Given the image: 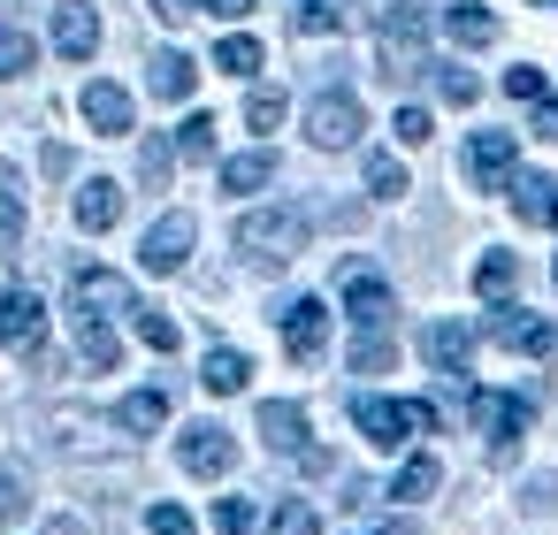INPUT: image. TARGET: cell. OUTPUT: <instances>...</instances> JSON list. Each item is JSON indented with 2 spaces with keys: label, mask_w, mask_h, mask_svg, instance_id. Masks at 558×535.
I'll use <instances>...</instances> for the list:
<instances>
[{
  "label": "cell",
  "mask_w": 558,
  "mask_h": 535,
  "mask_svg": "<svg viewBox=\"0 0 558 535\" xmlns=\"http://www.w3.org/2000/svg\"><path fill=\"white\" fill-rule=\"evenodd\" d=\"M444 32H451V47H497V16H489V9H474V0L444 9Z\"/></svg>",
  "instance_id": "7402d4cb"
},
{
  "label": "cell",
  "mask_w": 558,
  "mask_h": 535,
  "mask_svg": "<svg viewBox=\"0 0 558 535\" xmlns=\"http://www.w3.org/2000/svg\"><path fill=\"white\" fill-rule=\"evenodd\" d=\"M550 276H558V268H550Z\"/></svg>",
  "instance_id": "f907efd6"
},
{
  "label": "cell",
  "mask_w": 558,
  "mask_h": 535,
  "mask_svg": "<svg viewBox=\"0 0 558 535\" xmlns=\"http://www.w3.org/2000/svg\"><path fill=\"white\" fill-rule=\"evenodd\" d=\"M512 283H520V260H512V253H482V260H474V291H482V299H505Z\"/></svg>",
  "instance_id": "83f0119b"
},
{
  "label": "cell",
  "mask_w": 558,
  "mask_h": 535,
  "mask_svg": "<svg viewBox=\"0 0 558 535\" xmlns=\"http://www.w3.org/2000/svg\"><path fill=\"white\" fill-rule=\"evenodd\" d=\"M375 47H383V77L405 85L428 70V9H413V0H398V9H383L375 24Z\"/></svg>",
  "instance_id": "7a4b0ae2"
},
{
  "label": "cell",
  "mask_w": 558,
  "mask_h": 535,
  "mask_svg": "<svg viewBox=\"0 0 558 535\" xmlns=\"http://www.w3.org/2000/svg\"><path fill=\"white\" fill-rule=\"evenodd\" d=\"M352 421H360V436L367 443H383V451H398V443H413V436H428L436 428V405L428 398H352Z\"/></svg>",
  "instance_id": "3957f363"
},
{
  "label": "cell",
  "mask_w": 558,
  "mask_h": 535,
  "mask_svg": "<svg viewBox=\"0 0 558 535\" xmlns=\"http://www.w3.org/2000/svg\"><path fill=\"white\" fill-rule=\"evenodd\" d=\"M360 131H367V115H360V100H352V93H337V85H329V93H314V100H306V138H314L322 154H344Z\"/></svg>",
  "instance_id": "277c9868"
},
{
  "label": "cell",
  "mask_w": 558,
  "mask_h": 535,
  "mask_svg": "<svg viewBox=\"0 0 558 535\" xmlns=\"http://www.w3.org/2000/svg\"><path fill=\"white\" fill-rule=\"evenodd\" d=\"M344 314H352L360 329H390L398 299H390V283H383L375 268H344Z\"/></svg>",
  "instance_id": "4fadbf2b"
},
{
  "label": "cell",
  "mask_w": 558,
  "mask_h": 535,
  "mask_svg": "<svg viewBox=\"0 0 558 535\" xmlns=\"http://www.w3.org/2000/svg\"><path fill=\"white\" fill-rule=\"evenodd\" d=\"M238 253L260 268H291L306 253V207H253L238 215Z\"/></svg>",
  "instance_id": "6da1fadb"
},
{
  "label": "cell",
  "mask_w": 558,
  "mask_h": 535,
  "mask_svg": "<svg viewBox=\"0 0 558 535\" xmlns=\"http://www.w3.org/2000/svg\"><path fill=\"white\" fill-rule=\"evenodd\" d=\"M421 352H428V367H436V375H451V382H459V375H466V360H474V329H466V321H428V329H421Z\"/></svg>",
  "instance_id": "2e32d148"
},
{
  "label": "cell",
  "mask_w": 558,
  "mask_h": 535,
  "mask_svg": "<svg viewBox=\"0 0 558 535\" xmlns=\"http://www.w3.org/2000/svg\"><path fill=\"white\" fill-rule=\"evenodd\" d=\"M390 131H398V146H428V138H436L428 108H398V123H390Z\"/></svg>",
  "instance_id": "f35d334b"
},
{
  "label": "cell",
  "mask_w": 558,
  "mask_h": 535,
  "mask_svg": "<svg viewBox=\"0 0 558 535\" xmlns=\"http://www.w3.org/2000/svg\"><path fill=\"white\" fill-rule=\"evenodd\" d=\"M260 443H268V451H283V459H299V451H306V405L268 398V405H260Z\"/></svg>",
  "instance_id": "e0dca14e"
},
{
  "label": "cell",
  "mask_w": 558,
  "mask_h": 535,
  "mask_svg": "<svg viewBox=\"0 0 558 535\" xmlns=\"http://www.w3.org/2000/svg\"><path fill=\"white\" fill-rule=\"evenodd\" d=\"M161 421H169V390H131L116 405V428H131V436H154Z\"/></svg>",
  "instance_id": "603a6c76"
},
{
  "label": "cell",
  "mask_w": 558,
  "mask_h": 535,
  "mask_svg": "<svg viewBox=\"0 0 558 535\" xmlns=\"http://www.w3.org/2000/svg\"><path fill=\"white\" fill-rule=\"evenodd\" d=\"M77 108H85V123H93L100 138H131V93H123V85L93 77V85L77 93Z\"/></svg>",
  "instance_id": "9a60e30c"
},
{
  "label": "cell",
  "mask_w": 558,
  "mask_h": 535,
  "mask_svg": "<svg viewBox=\"0 0 558 535\" xmlns=\"http://www.w3.org/2000/svg\"><path fill=\"white\" fill-rule=\"evenodd\" d=\"M436 482H444V466H436L428 451H413V459L398 466V482H390V497H405V504H421V497H428Z\"/></svg>",
  "instance_id": "4316f807"
},
{
  "label": "cell",
  "mask_w": 558,
  "mask_h": 535,
  "mask_svg": "<svg viewBox=\"0 0 558 535\" xmlns=\"http://www.w3.org/2000/svg\"><path fill=\"white\" fill-rule=\"evenodd\" d=\"M169 169H177V146H169V138H146V146H138V177H146V192H169Z\"/></svg>",
  "instance_id": "1f68e13d"
},
{
  "label": "cell",
  "mask_w": 558,
  "mask_h": 535,
  "mask_svg": "<svg viewBox=\"0 0 558 535\" xmlns=\"http://www.w3.org/2000/svg\"><path fill=\"white\" fill-rule=\"evenodd\" d=\"M489 337H497L505 352H527V360L558 352V329H550L543 314H527V306H497V314H489Z\"/></svg>",
  "instance_id": "7c38bea8"
},
{
  "label": "cell",
  "mask_w": 558,
  "mask_h": 535,
  "mask_svg": "<svg viewBox=\"0 0 558 535\" xmlns=\"http://www.w3.org/2000/svg\"><path fill=\"white\" fill-rule=\"evenodd\" d=\"M47 535H85V527H77V520H54V527H47Z\"/></svg>",
  "instance_id": "681fc988"
},
{
  "label": "cell",
  "mask_w": 558,
  "mask_h": 535,
  "mask_svg": "<svg viewBox=\"0 0 558 535\" xmlns=\"http://www.w3.org/2000/svg\"><path fill=\"white\" fill-rule=\"evenodd\" d=\"M260 62H268V54H260V39H245V32L215 47V70H222V77H253Z\"/></svg>",
  "instance_id": "f546056e"
},
{
  "label": "cell",
  "mask_w": 558,
  "mask_h": 535,
  "mask_svg": "<svg viewBox=\"0 0 558 535\" xmlns=\"http://www.w3.org/2000/svg\"><path fill=\"white\" fill-rule=\"evenodd\" d=\"M32 62H39V47H32V32H16V24H9V32H0V85H9V77H24Z\"/></svg>",
  "instance_id": "d6a6232c"
},
{
  "label": "cell",
  "mask_w": 558,
  "mask_h": 535,
  "mask_svg": "<svg viewBox=\"0 0 558 535\" xmlns=\"http://www.w3.org/2000/svg\"><path fill=\"white\" fill-rule=\"evenodd\" d=\"M0 344H9V352H39V344H47V306H39V291H24V283L0 291Z\"/></svg>",
  "instance_id": "9c48e42d"
},
{
  "label": "cell",
  "mask_w": 558,
  "mask_h": 535,
  "mask_svg": "<svg viewBox=\"0 0 558 535\" xmlns=\"http://www.w3.org/2000/svg\"><path fill=\"white\" fill-rule=\"evenodd\" d=\"M505 192H512V215H520L527 230H558V177H543V169H520Z\"/></svg>",
  "instance_id": "5bb4252c"
},
{
  "label": "cell",
  "mask_w": 558,
  "mask_h": 535,
  "mask_svg": "<svg viewBox=\"0 0 558 535\" xmlns=\"http://www.w3.org/2000/svg\"><path fill=\"white\" fill-rule=\"evenodd\" d=\"M177 459H184V474L215 482V474H230V466H238V443H230V428H222V421H192V428H184V443H177Z\"/></svg>",
  "instance_id": "ba28073f"
},
{
  "label": "cell",
  "mask_w": 558,
  "mask_h": 535,
  "mask_svg": "<svg viewBox=\"0 0 558 535\" xmlns=\"http://www.w3.org/2000/svg\"><path fill=\"white\" fill-rule=\"evenodd\" d=\"M77 352H85V367H93V375H108V367H116V329H108V321H93V314H77Z\"/></svg>",
  "instance_id": "484cf974"
},
{
  "label": "cell",
  "mask_w": 558,
  "mask_h": 535,
  "mask_svg": "<svg viewBox=\"0 0 558 535\" xmlns=\"http://www.w3.org/2000/svg\"><path fill=\"white\" fill-rule=\"evenodd\" d=\"M131 321H138V337H146V352H177V344H184V329H177L169 314H154V306H138Z\"/></svg>",
  "instance_id": "8d00e7d4"
},
{
  "label": "cell",
  "mask_w": 558,
  "mask_h": 535,
  "mask_svg": "<svg viewBox=\"0 0 558 535\" xmlns=\"http://www.w3.org/2000/svg\"><path fill=\"white\" fill-rule=\"evenodd\" d=\"M268 177H276V154H268V146H253V154H230V161H222V192H260Z\"/></svg>",
  "instance_id": "cb8c5ba5"
},
{
  "label": "cell",
  "mask_w": 558,
  "mask_h": 535,
  "mask_svg": "<svg viewBox=\"0 0 558 535\" xmlns=\"http://www.w3.org/2000/svg\"><path fill=\"white\" fill-rule=\"evenodd\" d=\"M192 54H177V47H161L154 54V70H146V85H154V100H192Z\"/></svg>",
  "instance_id": "44dd1931"
},
{
  "label": "cell",
  "mask_w": 558,
  "mask_h": 535,
  "mask_svg": "<svg viewBox=\"0 0 558 535\" xmlns=\"http://www.w3.org/2000/svg\"><path fill=\"white\" fill-rule=\"evenodd\" d=\"M367 192H375V199H398V192H405V161H398V154H367Z\"/></svg>",
  "instance_id": "d590c367"
},
{
  "label": "cell",
  "mask_w": 558,
  "mask_h": 535,
  "mask_svg": "<svg viewBox=\"0 0 558 535\" xmlns=\"http://www.w3.org/2000/svg\"><path fill=\"white\" fill-rule=\"evenodd\" d=\"M215 527H222V535H253V504H245V497H222V504H215Z\"/></svg>",
  "instance_id": "60d3db41"
},
{
  "label": "cell",
  "mask_w": 558,
  "mask_h": 535,
  "mask_svg": "<svg viewBox=\"0 0 558 535\" xmlns=\"http://www.w3.org/2000/svg\"><path fill=\"white\" fill-rule=\"evenodd\" d=\"M169 146H177V161H215V115H199V108H192V115L177 123V138H169Z\"/></svg>",
  "instance_id": "d4e9b609"
},
{
  "label": "cell",
  "mask_w": 558,
  "mask_h": 535,
  "mask_svg": "<svg viewBox=\"0 0 558 535\" xmlns=\"http://www.w3.org/2000/svg\"><path fill=\"white\" fill-rule=\"evenodd\" d=\"M199 382H207V390H215V398H238V390H245V382H253V360H245V352H238V344H215V352H207V360H199Z\"/></svg>",
  "instance_id": "ffe728a7"
},
{
  "label": "cell",
  "mask_w": 558,
  "mask_h": 535,
  "mask_svg": "<svg viewBox=\"0 0 558 535\" xmlns=\"http://www.w3.org/2000/svg\"><path fill=\"white\" fill-rule=\"evenodd\" d=\"M505 93H512V100H543V70H535V62L505 70Z\"/></svg>",
  "instance_id": "b9f144b4"
},
{
  "label": "cell",
  "mask_w": 558,
  "mask_h": 535,
  "mask_svg": "<svg viewBox=\"0 0 558 535\" xmlns=\"http://www.w3.org/2000/svg\"><path fill=\"white\" fill-rule=\"evenodd\" d=\"M390 360H398V344H390L383 329H360V344H352V375H390Z\"/></svg>",
  "instance_id": "4dcf8cb0"
},
{
  "label": "cell",
  "mask_w": 558,
  "mask_h": 535,
  "mask_svg": "<svg viewBox=\"0 0 558 535\" xmlns=\"http://www.w3.org/2000/svg\"><path fill=\"white\" fill-rule=\"evenodd\" d=\"M54 47H62L70 62H93V47H100V16L85 9V0H70V9H54Z\"/></svg>",
  "instance_id": "d6986e66"
},
{
  "label": "cell",
  "mask_w": 558,
  "mask_h": 535,
  "mask_svg": "<svg viewBox=\"0 0 558 535\" xmlns=\"http://www.w3.org/2000/svg\"><path fill=\"white\" fill-rule=\"evenodd\" d=\"M192 9H199V0H154V16H161V24H184Z\"/></svg>",
  "instance_id": "bcb514c9"
},
{
  "label": "cell",
  "mask_w": 558,
  "mask_h": 535,
  "mask_svg": "<svg viewBox=\"0 0 558 535\" xmlns=\"http://www.w3.org/2000/svg\"><path fill=\"white\" fill-rule=\"evenodd\" d=\"M24 512H32V489H24L16 474H0V527H16Z\"/></svg>",
  "instance_id": "ab89813d"
},
{
  "label": "cell",
  "mask_w": 558,
  "mask_h": 535,
  "mask_svg": "<svg viewBox=\"0 0 558 535\" xmlns=\"http://www.w3.org/2000/svg\"><path fill=\"white\" fill-rule=\"evenodd\" d=\"M268 535H322V512H314L306 497H283L276 520H268Z\"/></svg>",
  "instance_id": "836d02e7"
},
{
  "label": "cell",
  "mask_w": 558,
  "mask_h": 535,
  "mask_svg": "<svg viewBox=\"0 0 558 535\" xmlns=\"http://www.w3.org/2000/svg\"><path fill=\"white\" fill-rule=\"evenodd\" d=\"M535 138H550V146H558V100H535Z\"/></svg>",
  "instance_id": "f6af8a7d"
},
{
  "label": "cell",
  "mask_w": 558,
  "mask_h": 535,
  "mask_svg": "<svg viewBox=\"0 0 558 535\" xmlns=\"http://www.w3.org/2000/svg\"><path fill=\"white\" fill-rule=\"evenodd\" d=\"M283 352H291L299 367H314V360L329 352V306H322V299H291V306H283Z\"/></svg>",
  "instance_id": "30bf717a"
},
{
  "label": "cell",
  "mask_w": 558,
  "mask_h": 535,
  "mask_svg": "<svg viewBox=\"0 0 558 535\" xmlns=\"http://www.w3.org/2000/svg\"><path fill=\"white\" fill-rule=\"evenodd\" d=\"M291 32H299V39H329V32H344L337 0H299V9H291Z\"/></svg>",
  "instance_id": "f1b7e54d"
},
{
  "label": "cell",
  "mask_w": 558,
  "mask_h": 535,
  "mask_svg": "<svg viewBox=\"0 0 558 535\" xmlns=\"http://www.w3.org/2000/svg\"><path fill=\"white\" fill-rule=\"evenodd\" d=\"M512 131H474L466 138V177H474V192H505L512 184Z\"/></svg>",
  "instance_id": "8fae6325"
},
{
  "label": "cell",
  "mask_w": 558,
  "mask_h": 535,
  "mask_svg": "<svg viewBox=\"0 0 558 535\" xmlns=\"http://www.w3.org/2000/svg\"><path fill=\"white\" fill-rule=\"evenodd\" d=\"M245 123H253V131H276V123H283V85H253V93H245Z\"/></svg>",
  "instance_id": "e575fe53"
},
{
  "label": "cell",
  "mask_w": 558,
  "mask_h": 535,
  "mask_svg": "<svg viewBox=\"0 0 558 535\" xmlns=\"http://www.w3.org/2000/svg\"><path fill=\"white\" fill-rule=\"evenodd\" d=\"M16 238H24V192L0 199V253H16Z\"/></svg>",
  "instance_id": "ee69618b"
},
{
  "label": "cell",
  "mask_w": 558,
  "mask_h": 535,
  "mask_svg": "<svg viewBox=\"0 0 558 535\" xmlns=\"http://www.w3.org/2000/svg\"><path fill=\"white\" fill-rule=\"evenodd\" d=\"M192 245H199V222H192L184 207H169V215L138 238V268H146V276H177V268L192 260Z\"/></svg>",
  "instance_id": "5b68a950"
},
{
  "label": "cell",
  "mask_w": 558,
  "mask_h": 535,
  "mask_svg": "<svg viewBox=\"0 0 558 535\" xmlns=\"http://www.w3.org/2000/svg\"><path fill=\"white\" fill-rule=\"evenodd\" d=\"M123 222V184L116 177H85V192H77V230H116Z\"/></svg>",
  "instance_id": "ac0fdd59"
},
{
  "label": "cell",
  "mask_w": 558,
  "mask_h": 535,
  "mask_svg": "<svg viewBox=\"0 0 558 535\" xmlns=\"http://www.w3.org/2000/svg\"><path fill=\"white\" fill-rule=\"evenodd\" d=\"M16 192H24V177H16L9 161H0V199H16Z\"/></svg>",
  "instance_id": "c3c4849f"
},
{
  "label": "cell",
  "mask_w": 558,
  "mask_h": 535,
  "mask_svg": "<svg viewBox=\"0 0 558 535\" xmlns=\"http://www.w3.org/2000/svg\"><path fill=\"white\" fill-rule=\"evenodd\" d=\"M70 306L93 314V321H108V314H138V299H131V283H123L116 268H77V276H70Z\"/></svg>",
  "instance_id": "8992f818"
},
{
  "label": "cell",
  "mask_w": 558,
  "mask_h": 535,
  "mask_svg": "<svg viewBox=\"0 0 558 535\" xmlns=\"http://www.w3.org/2000/svg\"><path fill=\"white\" fill-rule=\"evenodd\" d=\"M146 527H154V535H192V512H184V504H154Z\"/></svg>",
  "instance_id": "7bdbcfd3"
},
{
  "label": "cell",
  "mask_w": 558,
  "mask_h": 535,
  "mask_svg": "<svg viewBox=\"0 0 558 535\" xmlns=\"http://www.w3.org/2000/svg\"><path fill=\"white\" fill-rule=\"evenodd\" d=\"M199 9H215V16H253V0H199Z\"/></svg>",
  "instance_id": "7dc6e473"
},
{
  "label": "cell",
  "mask_w": 558,
  "mask_h": 535,
  "mask_svg": "<svg viewBox=\"0 0 558 535\" xmlns=\"http://www.w3.org/2000/svg\"><path fill=\"white\" fill-rule=\"evenodd\" d=\"M436 93H444L451 108H474V100H482V85H474V77H466L459 62H444V77H436Z\"/></svg>",
  "instance_id": "74e56055"
},
{
  "label": "cell",
  "mask_w": 558,
  "mask_h": 535,
  "mask_svg": "<svg viewBox=\"0 0 558 535\" xmlns=\"http://www.w3.org/2000/svg\"><path fill=\"white\" fill-rule=\"evenodd\" d=\"M527 413H535V398H505V390H474V421L489 428V459H497V466L512 459V436L527 428Z\"/></svg>",
  "instance_id": "52a82bcc"
}]
</instances>
